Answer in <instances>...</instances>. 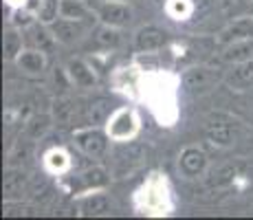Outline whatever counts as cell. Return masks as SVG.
I'll return each instance as SVG.
<instances>
[{
  "label": "cell",
  "instance_id": "obj_28",
  "mask_svg": "<svg viewBox=\"0 0 253 220\" xmlns=\"http://www.w3.org/2000/svg\"><path fill=\"white\" fill-rule=\"evenodd\" d=\"M33 22H38L36 11H31L29 7H13V11H11V24L13 27L29 29Z\"/></svg>",
  "mask_w": 253,
  "mask_h": 220
},
{
  "label": "cell",
  "instance_id": "obj_25",
  "mask_svg": "<svg viewBox=\"0 0 253 220\" xmlns=\"http://www.w3.org/2000/svg\"><path fill=\"white\" fill-rule=\"evenodd\" d=\"M36 18H38V22L51 27L60 18V0H40V4L36 9Z\"/></svg>",
  "mask_w": 253,
  "mask_h": 220
},
{
  "label": "cell",
  "instance_id": "obj_14",
  "mask_svg": "<svg viewBox=\"0 0 253 220\" xmlns=\"http://www.w3.org/2000/svg\"><path fill=\"white\" fill-rule=\"evenodd\" d=\"M53 121L55 119H53L51 112H36V115H31L27 119V124H24V136L31 141L44 139L48 134V130H51Z\"/></svg>",
  "mask_w": 253,
  "mask_h": 220
},
{
  "label": "cell",
  "instance_id": "obj_10",
  "mask_svg": "<svg viewBox=\"0 0 253 220\" xmlns=\"http://www.w3.org/2000/svg\"><path fill=\"white\" fill-rule=\"evenodd\" d=\"M253 38V16H242V18H236L233 22H229L220 33H218L216 42L220 46H227L231 42H238V40H249Z\"/></svg>",
  "mask_w": 253,
  "mask_h": 220
},
{
  "label": "cell",
  "instance_id": "obj_20",
  "mask_svg": "<svg viewBox=\"0 0 253 220\" xmlns=\"http://www.w3.org/2000/svg\"><path fill=\"white\" fill-rule=\"evenodd\" d=\"M205 136L209 143L218 145V148H227V145H231L236 141V130L229 124H213L205 130Z\"/></svg>",
  "mask_w": 253,
  "mask_h": 220
},
{
  "label": "cell",
  "instance_id": "obj_21",
  "mask_svg": "<svg viewBox=\"0 0 253 220\" xmlns=\"http://www.w3.org/2000/svg\"><path fill=\"white\" fill-rule=\"evenodd\" d=\"M44 168L51 174H64V172H69V168H71V156H69V152H66V150H62V148H51L44 154Z\"/></svg>",
  "mask_w": 253,
  "mask_h": 220
},
{
  "label": "cell",
  "instance_id": "obj_12",
  "mask_svg": "<svg viewBox=\"0 0 253 220\" xmlns=\"http://www.w3.org/2000/svg\"><path fill=\"white\" fill-rule=\"evenodd\" d=\"M16 66L20 68V71L29 73V75H42L48 66L46 51H42V48H33V46L24 48L20 55H18Z\"/></svg>",
  "mask_w": 253,
  "mask_h": 220
},
{
  "label": "cell",
  "instance_id": "obj_29",
  "mask_svg": "<svg viewBox=\"0 0 253 220\" xmlns=\"http://www.w3.org/2000/svg\"><path fill=\"white\" fill-rule=\"evenodd\" d=\"M31 143H33L31 139L29 141H18V143L13 145L11 154H9V163L7 165H22L24 161L31 156Z\"/></svg>",
  "mask_w": 253,
  "mask_h": 220
},
{
  "label": "cell",
  "instance_id": "obj_32",
  "mask_svg": "<svg viewBox=\"0 0 253 220\" xmlns=\"http://www.w3.org/2000/svg\"><path fill=\"white\" fill-rule=\"evenodd\" d=\"M245 7H247V13L253 16V0H245Z\"/></svg>",
  "mask_w": 253,
  "mask_h": 220
},
{
  "label": "cell",
  "instance_id": "obj_23",
  "mask_svg": "<svg viewBox=\"0 0 253 220\" xmlns=\"http://www.w3.org/2000/svg\"><path fill=\"white\" fill-rule=\"evenodd\" d=\"M113 101L110 99H95L88 104V124L90 126H106V121L113 115Z\"/></svg>",
  "mask_w": 253,
  "mask_h": 220
},
{
  "label": "cell",
  "instance_id": "obj_13",
  "mask_svg": "<svg viewBox=\"0 0 253 220\" xmlns=\"http://www.w3.org/2000/svg\"><path fill=\"white\" fill-rule=\"evenodd\" d=\"M77 192H92V189H101L110 183V174L101 165H92V168L84 170L77 176Z\"/></svg>",
  "mask_w": 253,
  "mask_h": 220
},
{
  "label": "cell",
  "instance_id": "obj_8",
  "mask_svg": "<svg viewBox=\"0 0 253 220\" xmlns=\"http://www.w3.org/2000/svg\"><path fill=\"white\" fill-rule=\"evenodd\" d=\"M51 31H53V36H55L57 42L71 46V44H77L82 38L86 36V31H88V22L86 20H69V18L60 16L55 22L51 24Z\"/></svg>",
  "mask_w": 253,
  "mask_h": 220
},
{
  "label": "cell",
  "instance_id": "obj_33",
  "mask_svg": "<svg viewBox=\"0 0 253 220\" xmlns=\"http://www.w3.org/2000/svg\"><path fill=\"white\" fill-rule=\"evenodd\" d=\"M154 4H157V7H165V2H168V0H152Z\"/></svg>",
  "mask_w": 253,
  "mask_h": 220
},
{
  "label": "cell",
  "instance_id": "obj_26",
  "mask_svg": "<svg viewBox=\"0 0 253 220\" xmlns=\"http://www.w3.org/2000/svg\"><path fill=\"white\" fill-rule=\"evenodd\" d=\"M36 207L31 203H22V198H4L2 205V216H33Z\"/></svg>",
  "mask_w": 253,
  "mask_h": 220
},
{
  "label": "cell",
  "instance_id": "obj_27",
  "mask_svg": "<svg viewBox=\"0 0 253 220\" xmlns=\"http://www.w3.org/2000/svg\"><path fill=\"white\" fill-rule=\"evenodd\" d=\"M95 40L101 48H117L121 42L119 29L110 27V24H99V29H97V33H95Z\"/></svg>",
  "mask_w": 253,
  "mask_h": 220
},
{
  "label": "cell",
  "instance_id": "obj_6",
  "mask_svg": "<svg viewBox=\"0 0 253 220\" xmlns=\"http://www.w3.org/2000/svg\"><path fill=\"white\" fill-rule=\"evenodd\" d=\"M77 214L84 218H97V216H108L113 212V198L108 194H99V192H88L84 196L77 198Z\"/></svg>",
  "mask_w": 253,
  "mask_h": 220
},
{
  "label": "cell",
  "instance_id": "obj_34",
  "mask_svg": "<svg viewBox=\"0 0 253 220\" xmlns=\"http://www.w3.org/2000/svg\"><path fill=\"white\" fill-rule=\"evenodd\" d=\"M251 214H253V209H251Z\"/></svg>",
  "mask_w": 253,
  "mask_h": 220
},
{
  "label": "cell",
  "instance_id": "obj_19",
  "mask_svg": "<svg viewBox=\"0 0 253 220\" xmlns=\"http://www.w3.org/2000/svg\"><path fill=\"white\" fill-rule=\"evenodd\" d=\"M60 16L69 20H92V11L84 0H60Z\"/></svg>",
  "mask_w": 253,
  "mask_h": 220
},
{
  "label": "cell",
  "instance_id": "obj_2",
  "mask_svg": "<svg viewBox=\"0 0 253 220\" xmlns=\"http://www.w3.org/2000/svg\"><path fill=\"white\" fill-rule=\"evenodd\" d=\"M110 141L113 139H110L106 128H101V126H86V128H77L73 132L75 148L84 156H88V159H101V156H106Z\"/></svg>",
  "mask_w": 253,
  "mask_h": 220
},
{
  "label": "cell",
  "instance_id": "obj_15",
  "mask_svg": "<svg viewBox=\"0 0 253 220\" xmlns=\"http://www.w3.org/2000/svg\"><path fill=\"white\" fill-rule=\"evenodd\" d=\"M220 57L227 64H240V62L253 60V38H249V40H238V42L222 46Z\"/></svg>",
  "mask_w": 253,
  "mask_h": 220
},
{
  "label": "cell",
  "instance_id": "obj_9",
  "mask_svg": "<svg viewBox=\"0 0 253 220\" xmlns=\"http://www.w3.org/2000/svg\"><path fill=\"white\" fill-rule=\"evenodd\" d=\"M66 73V80H69V84L77 86V88H95L97 86V73L95 68H92L86 60H82V57H71L69 64L64 68Z\"/></svg>",
  "mask_w": 253,
  "mask_h": 220
},
{
  "label": "cell",
  "instance_id": "obj_17",
  "mask_svg": "<svg viewBox=\"0 0 253 220\" xmlns=\"http://www.w3.org/2000/svg\"><path fill=\"white\" fill-rule=\"evenodd\" d=\"M24 31H27V36H24V40H27L29 44H31L33 48H42V51H48V48L53 46V42H57L48 24L33 22L31 27H29V29H24Z\"/></svg>",
  "mask_w": 253,
  "mask_h": 220
},
{
  "label": "cell",
  "instance_id": "obj_16",
  "mask_svg": "<svg viewBox=\"0 0 253 220\" xmlns=\"http://www.w3.org/2000/svg\"><path fill=\"white\" fill-rule=\"evenodd\" d=\"M22 44H24L22 31L18 27H13V24H9L2 33V57L7 62H16L18 55L24 51Z\"/></svg>",
  "mask_w": 253,
  "mask_h": 220
},
{
  "label": "cell",
  "instance_id": "obj_22",
  "mask_svg": "<svg viewBox=\"0 0 253 220\" xmlns=\"http://www.w3.org/2000/svg\"><path fill=\"white\" fill-rule=\"evenodd\" d=\"M163 9L172 20H189L196 16V0H168Z\"/></svg>",
  "mask_w": 253,
  "mask_h": 220
},
{
  "label": "cell",
  "instance_id": "obj_3",
  "mask_svg": "<svg viewBox=\"0 0 253 220\" xmlns=\"http://www.w3.org/2000/svg\"><path fill=\"white\" fill-rule=\"evenodd\" d=\"M106 132L113 141H119V143H128L130 139L137 136V132L141 128L139 117L132 108H117L110 119L106 121Z\"/></svg>",
  "mask_w": 253,
  "mask_h": 220
},
{
  "label": "cell",
  "instance_id": "obj_7",
  "mask_svg": "<svg viewBox=\"0 0 253 220\" xmlns=\"http://www.w3.org/2000/svg\"><path fill=\"white\" fill-rule=\"evenodd\" d=\"M168 42H169V31L163 27H157V24H145L134 33V48L139 53L159 51Z\"/></svg>",
  "mask_w": 253,
  "mask_h": 220
},
{
  "label": "cell",
  "instance_id": "obj_4",
  "mask_svg": "<svg viewBox=\"0 0 253 220\" xmlns=\"http://www.w3.org/2000/svg\"><path fill=\"white\" fill-rule=\"evenodd\" d=\"M209 165L207 152L196 143L185 145L178 154V172H181L185 178H198V176L205 174Z\"/></svg>",
  "mask_w": 253,
  "mask_h": 220
},
{
  "label": "cell",
  "instance_id": "obj_11",
  "mask_svg": "<svg viewBox=\"0 0 253 220\" xmlns=\"http://www.w3.org/2000/svg\"><path fill=\"white\" fill-rule=\"evenodd\" d=\"M29 185V174L22 165H7L2 178V194L4 198H22L24 189Z\"/></svg>",
  "mask_w": 253,
  "mask_h": 220
},
{
  "label": "cell",
  "instance_id": "obj_30",
  "mask_svg": "<svg viewBox=\"0 0 253 220\" xmlns=\"http://www.w3.org/2000/svg\"><path fill=\"white\" fill-rule=\"evenodd\" d=\"M236 178V168H231V165H225V168H220L216 174H213V185H229L231 180Z\"/></svg>",
  "mask_w": 253,
  "mask_h": 220
},
{
  "label": "cell",
  "instance_id": "obj_18",
  "mask_svg": "<svg viewBox=\"0 0 253 220\" xmlns=\"http://www.w3.org/2000/svg\"><path fill=\"white\" fill-rule=\"evenodd\" d=\"M227 84L231 88H249L253 84V60H247V62H240V64H233V71L225 77Z\"/></svg>",
  "mask_w": 253,
  "mask_h": 220
},
{
  "label": "cell",
  "instance_id": "obj_5",
  "mask_svg": "<svg viewBox=\"0 0 253 220\" xmlns=\"http://www.w3.org/2000/svg\"><path fill=\"white\" fill-rule=\"evenodd\" d=\"M134 18V11L126 0H104L99 9H97V20L101 24H110V27H128Z\"/></svg>",
  "mask_w": 253,
  "mask_h": 220
},
{
  "label": "cell",
  "instance_id": "obj_31",
  "mask_svg": "<svg viewBox=\"0 0 253 220\" xmlns=\"http://www.w3.org/2000/svg\"><path fill=\"white\" fill-rule=\"evenodd\" d=\"M4 2H7L9 7H24V4H27V0H4Z\"/></svg>",
  "mask_w": 253,
  "mask_h": 220
},
{
  "label": "cell",
  "instance_id": "obj_1",
  "mask_svg": "<svg viewBox=\"0 0 253 220\" xmlns=\"http://www.w3.org/2000/svg\"><path fill=\"white\" fill-rule=\"evenodd\" d=\"M222 80H225V75H222V71L218 66L196 64L183 71L181 86L187 95H205V92L213 90Z\"/></svg>",
  "mask_w": 253,
  "mask_h": 220
},
{
  "label": "cell",
  "instance_id": "obj_24",
  "mask_svg": "<svg viewBox=\"0 0 253 220\" xmlns=\"http://www.w3.org/2000/svg\"><path fill=\"white\" fill-rule=\"evenodd\" d=\"M51 115L57 124H73L75 121V101L71 97H57L51 106Z\"/></svg>",
  "mask_w": 253,
  "mask_h": 220
}]
</instances>
